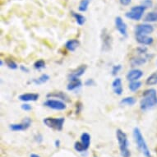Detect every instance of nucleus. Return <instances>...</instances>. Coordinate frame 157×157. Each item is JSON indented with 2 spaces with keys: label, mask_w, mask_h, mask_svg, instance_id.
<instances>
[{
  "label": "nucleus",
  "mask_w": 157,
  "mask_h": 157,
  "mask_svg": "<svg viewBox=\"0 0 157 157\" xmlns=\"http://www.w3.org/2000/svg\"><path fill=\"white\" fill-rule=\"evenodd\" d=\"M157 105V91L155 89L146 90L142 94L140 108L142 111L149 110Z\"/></svg>",
  "instance_id": "obj_1"
},
{
  "label": "nucleus",
  "mask_w": 157,
  "mask_h": 157,
  "mask_svg": "<svg viewBox=\"0 0 157 157\" xmlns=\"http://www.w3.org/2000/svg\"><path fill=\"white\" fill-rule=\"evenodd\" d=\"M116 137L118 140L119 146V150L121 153L122 157H130L131 152L129 150V142L128 139V136L125 132L122 131L121 129L116 130Z\"/></svg>",
  "instance_id": "obj_2"
},
{
  "label": "nucleus",
  "mask_w": 157,
  "mask_h": 157,
  "mask_svg": "<svg viewBox=\"0 0 157 157\" xmlns=\"http://www.w3.org/2000/svg\"><path fill=\"white\" fill-rule=\"evenodd\" d=\"M133 137L138 149L140 150V151L142 152V154L144 155L145 157H151L149 147L145 141L144 136L142 134V132L138 128H135L133 129Z\"/></svg>",
  "instance_id": "obj_3"
},
{
  "label": "nucleus",
  "mask_w": 157,
  "mask_h": 157,
  "mask_svg": "<svg viewBox=\"0 0 157 157\" xmlns=\"http://www.w3.org/2000/svg\"><path fill=\"white\" fill-rule=\"evenodd\" d=\"M64 118H45L43 120L44 125L57 131H61L64 124Z\"/></svg>",
  "instance_id": "obj_4"
},
{
  "label": "nucleus",
  "mask_w": 157,
  "mask_h": 157,
  "mask_svg": "<svg viewBox=\"0 0 157 157\" xmlns=\"http://www.w3.org/2000/svg\"><path fill=\"white\" fill-rule=\"evenodd\" d=\"M146 9L147 8L142 5L135 6V7H132L129 12H127L125 17L128 19L133 20V21H139L142 19Z\"/></svg>",
  "instance_id": "obj_5"
},
{
  "label": "nucleus",
  "mask_w": 157,
  "mask_h": 157,
  "mask_svg": "<svg viewBox=\"0 0 157 157\" xmlns=\"http://www.w3.org/2000/svg\"><path fill=\"white\" fill-rule=\"evenodd\" d=\"M44 105L54 110H64L67 108L64 102L57 100H47L44 103Z\"/></svg>",
  "instance_id": "obj_6"
},
{
  "label": "nucleus",
  "mask_w": 157,
  "mask_h": 157,
  "mask_svg": "<svg viewBox=\"0 0 157 157\" xmlns=\"http://www.w3.org/2000/svg\"><path fill=\"white\" fill-rule=\"evenodd\" d=\"M151 58L149 54H138L137 56H134L130 59V63L132 67H136V66H141L145 64Z\"/></svg>",
  "instance_id": "obj_7"
},
{
  "label": "nucleus",
  "mask_w": 157,
  "mask_h": 157,
  "mask_svg": "<svg viewBox=\"0 0 157 157\" xmlns=\"http://www.w3.org/2000/svg\"><path fill=\"white\" fill-rule=\"evenodd\" d=\"M31 125V120L30 118H26L24 120L21 122V124H13L10 125V129L12 131L14 132H19V131H24L26 130L27 128H30Z\"/></svg>",
  "instance_id": "obj_8"
},
{
  "label": "nucleus",
  "mask_w": 157,
  "mask_h": 157,
  "mask_svg": "<svg viewBox=\"0 0 157 157\" xmlns=\"http://www.w3.org/2000/svg\"><path fill=\"white\" fill-rule=\"evenodd\" d=\"M101 38H102V49L104 51H108L111 48L112 37L106 31V30H103V32L101 34Z\"/></svg>",
  "instance_id": "obj_9"
},
{
  "label": "nucleus",
  "mask_w": 157,
  "mask_h": 157,
  "mask_svg": "<svg viewBox=\"0 0 157 157\" xmlns=\"http://www.w3.org/2000/svg\"><path fill=\"white\" fill-rule=\"evenodd\" d=\"M154 31V27L150 24H140L136 26V34L137 35H149Z\"/></svg>",
  "instance_id": "obj_10"
},
{
  "label": "nucleus",
  "mask_w": 157,
  "mask_h": 157,
  "mask_svg": "<svg viewBox=\"0 0 157 157\" xmlns=\"http://www.w3.org/2000/svg\"><path fill=\"white\" fill-rule=\"evenodd\" d=\"M115 26L116 29L119 31V33L122 36H127L128 32H127V25L126 23L123 21V19L120 17H117L115 18Z\"/></svg>",
  "instance_id": "obj_11"
},
{
  "label": "nucleus",
  "mask_w": 157,
  "mask_h": 157,
  "mask_svg": "<svg viewBox=\"0 0 157 157\" xmlns=\"http://www.w3.org/2000/svg\"><path fill=\"white\" fill-rule=\"evenodd\" d=\"M143 76V72L140 69H132L127 74V80L129 82L138 81Z\"/></svg>",
  "instance_id": "obj_12"
},
{
  "label": "nucleus",
  "mask_w": 157,
  "mask_h": 157,
  "mask_svg": "<svg viewBox=\"0 0 157 157\" xmlns=\"http://www.w3.org/2000/svg\"><path fill=\"white\" fill-rule=\"evenodd\" d=\"M135 37H136V41L142 45H151L154 41L153 38L150 37L147 35H137V34H136Z\"/></svg>",
  "instance_id": "obj_13"
},
{
  "label": "nucleus",
  "mask_w": 157,
  "mask_h": 157,
  "mask_svg": "<svg viewBox=\"0 0 157 157\" xmlns=\"http://www.w3.org/2000/svg\"><path fill=\"white\" fill-rule=\"evenodd\" d=\"M86 65H82L80 67L75 69L74 71H72L69 75H68V80H72L75 78H79L82 77L84 73H85L86 70Z\"/></svg>",
  "instance_id": "obj_14"
},
{
  "label": "nucleus",
  "mask_w": 157,
  "mask_h": 157,
  "mask_svg": "<svg viewBox=\"0 0 157 157\" xmlns=\"http://www.w3.org/2000/svg\"><path fill=\"white\" fill-rule=\"evenodd\" d=\"M112 87H113V92L115 93L116 95H121L123 94V91H124L121 78L118 77V78L114 79L113 83H112Z\"/></svg>",
  "instance_id": "obj_15"
},
{
  "label": "nucleus",
  "mask_w": 157,
  "mask_h": 157,
  "mask_svg": "<svg viewBox=\"0 0 157 157\" xmlns=\"http://www.w3.org/2000/svg\"><path fill=\"white\" fill-rule=\"evenodd\" d=\"M18 99L23 102H30V101H36L39 99V95L36 93H26L19 95Z\"/></svg>",
  "instance_id": "obj_16"
},
{
  "label": "nucleus",
  "mask_w": 157,
  "mask_h": 157,
  "mask_svg": "<svg viewBox=\"0 0 157 157\" xmlns=\"http://www.w3.org/2000/svg\"><path fill=\"white\" fill-rule=\"evenodd\" d=\"M82 85V81L79 78H75V79L69 81V83L67 86V89L68 90H77L78 88H80Z\"/></svg>",
  "instance_id": "obj_17"
},
{
  "label": "nucleus",
  "mask_w": 157,
  "mask_h": 157,
  "mask_svg": "<svg viewBox=\"0 0 157 157\" xmlns=\"http://www.w3.org/2000/svg\"><path fill=\"white\" fill-rule=\"evenodd\" d=\"M80 44V42L78 41L76 39H72V40H69L66 42L65 44V48L68 50V51H75L76 49L78 48Z\"/></svg>",
  "instance_id": "obj_18"
},
{
  "label": "nucleus",
  "mask_w": 157,
  "mask_h": 157,
  "mask_svg": "<svg viewBox=\"0 0 157 157\" xmlns=\"http://www.w3.org/2000/svg\"><path fill=\"white\" fill-rule=\"evenodd\" d=\"M81 142L82 143V145L85 147L86 151H87L90 145V134H88L87 132H83V133L82 134V136H81Z\"/></svg>",
  "instance_id": "obj_19"
},
{
  "label": "nucleus",
  "mask_w": 157,
  "mask_h": 157,
  "mask_svg": "<svg viewBox=\"0 0 157 157\" xmlns=\"http://www.w3.org/2000/svg\"><path fill=\"white\" fill-rule=\"evenodd\" d=\"M49 80V76L47 74H42L41 76L38 78H35L32 80V82L36 85L39 86L41 85V84H44V83L47 82Z\"/></svg>",
  "instance_id": "obj_20"
},
{
  "label": "nucleus",
  "mask_w": 157,
  "mask_h": 157,
  "mask_svg": "<svg viewBox=\"0 0 157 157\" xmlns=\"http://www.w3.org/2000/svg\"><path fill=\"white\" fill-rule=\"evenodd\" d=\"M136 101L135 98L132 97V96H128V97L122 99L121 101H120V105H122L132 106L136 104Z\"/></svg>",
  "instance_id": "obj_21"
},
{
  "label": "nucleus",
  "mask_w": 157,
  "mask_h": 157,
  "mask_svg": "<svg viewBox=\"0 0 157 157\" xmlns=\"http://www.w3.org/2000/svg\"><path fill=\"white\" fill-rule=\"evenodd\" d=\"M146 22H157V12L148 13L144 17Z\"/></svg>",
  "instance_id": "obj_22"
},
{
  "label": "nucleus",
  "mask_w": 157,
  "mask_h": 157,
  "mask_svg": "<svg viewBox=\"0 0 157 157\" xmlns=\"http://www.w3.org/2000/svg\"><path fill=\"white\" fill-rule=\"evenodd\" d=\"M146 84L147 86H154L157 84V72H153L146 80Z\"/></svg>",
  "instance_id": "obj_23"
},
{
  "label": "nucleus",
  "mask_w": 157,
  "mask_h": 157,
  "mask_svg": "<svg viewBox=\"0 0 157 157\" xmlns=\"http://www.w3.org/2000/svg\"><path fill=\"white\" fill-rule=\"evenodd\" d=\"M72 15L76 19V21L79 26H82L83 24L85 23L86 18L84 16H82V14H79V13H75V12H72Z\"/></svg>",
  "instance_id": "obj_24"
},
{
  "label": "nucleus",
  "mask_w": 157,
  "mask_h": 157,
  "mask_svg": "<svg viewBox=\"0 0 157 157\" xmlns=\"http://www.w3.org/2000/svg\"><path fill=\"white\" fill-rule=\"evenodd\" d=\"M142 87V82H139V81H133V82H130L128 85L129 90L134 92V91H136L138 90L140 88Z\"/></svg>",
  "instance_id": "obj_25"
},
{
  "label": "nucleus",
  "mask_w": 157,
  "mask_h": 157,
  "mask_svg": "<svg viewBox=\"0 0 157 157\" xmlns=\"http://www.w3.org/2000/svg\"><path fill=\"white\" fill-rule=\"evenodd\" d=\"M47 97H56L59 99H61L63 101H68V97L67 95H65L64 93L63 92H54V93H49L47 95Z\"/></svg>",
  "instance_id": "obj_26"
},
{
  "label": "nucleus",
  "mask_w": 157,
  "mask_h": 157,
  "mask_svg": "<svg viewBox=\"0 0 157 157\" xmlns=\"http://www.w3.org/2000/svg\"><path fill=\"white\" fill-rule=\"evenodd\" d=\"M90 2V0H82L80 2V4H79V7H78V10L80 12H86L87 10Z\"/></svg>",
  "instance_id": "obj_27"
},
{
  "label": "nucleus",
  "mask_w": 157,
  "mask_h": 157,
  "mask_svg": "<svg viewBox=\"0 0 157 157\" xmlns=\"http://www.w3.org/2000/svg\"><path fill=\"white\" fill-rule=\"evenodd\" d=\"M45 67V63H44V60L40 59L37 60L35 63H34V67H35V69L36 70H41L43 68H44Z\"/></svg>",
  "instance_id": "obj_28"
},
{
  "label": "nucleus",
  "mask_w": 157,
  "mask_h": 157,
  "mask_svg": "<svg viewBox=\"0 0 157 157\" xmlns=\"http://www.w3.org/2000/svg\"><path fill=\"white\" fill-rule=\"evenodd\" d=\"M74 149L77 151V152H83L86 151V149L85 148V147L83 146L82 143L81 142H76L74 144Z\"/></svg>",
  "instance_id": "obj_29"
},
{
  "label": "nucleus",
  "mask_w": 157,
  "mask_h": 157,
  "mask_svg": "<svg viewBox=\"0 0 157 157\" xmlns=\"http://www.w3.org/2000/svg\"><path fill=\"white\" fill-rule=\"evenodd\" d=\"M5 63H6V64H7V66H8L10 69L15 70L18 67L17 64L16 63V62H14V61L12 59H7Z\"/></svg>",
  "instance_id": "obj_30"
},
{
  "label": "nucleus",
  "mask_w": 157,
  "mask_h": 157,
  "mask_svg": "<svg viewBox=\"0 0 157 157\" xmlns=\"http://www.w3.org/2000/svg\"><path fill=\"white\" fill-rule=\"evenodd\" d=\"M122 69V65L119 64V65H113V67H112V75L113 76H115L119 72V71Z\"/></svg>",
  "instance_id": "obj_31"
},
{
  "label": "nucleus",
  "mask_w": 157,
  "mask_h": 157,
  "mask_svg": "<svg viewBox=\"0 0 157 157\" xmlns=\"http://www.w3.org/2000/svg\"><path fill=\"white\" fill-rule=\"evenodd\" d=\"M141 5H142L146 8H151L153 6V2H152V0H143L141 3Z\"/></svg>",
  "instance_id": "obj_32"
},
{
  "label": "nucleus",
  "mask_w": 157,
  "mask_h": 157,
  "mask_svg": "<svg viewBox=\"0 0 157 157\" xmlns=\"http://www.w3.org/2000/svg\"><path fill=\"white\" fill-rule=\"evenodd\" d=\"M21 109L25 111H30L32 109V107H31L30 105H28V104H23V105H21Z\"/></svg>",
  "instance_id": "obj_33"
},
{
  "label": "nucleus",
  "mask_w": 157,
  "mask_h": 157,
  "mask_svg": "<svg viewBox=\"0 0 157 157\" xmlns=\"http://www.w3.org/2000/svg\"><path fill=\"white\" fill-rule=\"evenodd\" d=\"M85 85L86 86H94L95 85V81L93 79H87V80L85 82Z\"/></svg>",
  "instance_id": "obj_34"
},
{
  "label": "nucleus",
  "mask_w": 157,
  "mask_h": 157,
  "mask_svg": "<svg viewBox=\"0 0 157 157\" xmlns=\"http://www.w3.org/2000/svg\"><path fill=\"white\" fill-rule=\"evenodd\" d=\"M35 140H36L38 143H40V142L43 141V136H42L40 134H38V135H36V136H35Z\"/></svg>",
  "instance_id": "obj_35"
},
{
  "label": "nucleus",
  "mask_w": 157,
  "mask_h": 157,
  "mask_svg": "<svg viewBox=\"0 0 157 157\" xmlns=\"http://www.w3.org/2000/svg\"><path fill=\"white\" fill-rule=\"evenodd\" d=\"M119 2L121 3L122 5L124 6H128L131 3V0H119Z\"/></svg>",
  "instance_id": "obj_36"
},
{
  "label": "nucleus",
  "mask_w": 157,
  "mask_h": 157,
  "mask_svg": "<svg viewBox=\"0 0 157 157\" xmlns=\"http://www.w3.org/2000/svg\"><path fill=\"white\" fill-rule=\"evenodd\" d=\"M20 69L21 71H22L23 72H26V73H28L29 72V68L26 67V66H24V65H21L20 66Z\"/></svg>",
  "instance_id": "obj_37"
},
{
  "label": "nucleus",
  "mask_w": 157,
  "mask_h": 157,
  "mask_svg": "<svg viewBox=\"0 0 157 157\" xmlns=\"http://www.w3.org/2000/svg\"><path fill=\"white\" fill-rule=\"evenodd\" d=\"M54 144H55V147H59V146H60L59 140H56V141H55V142H54Z\"/></svg>",
  "instance_id": "obj_38"
},
{
  "label": "nucleus",
  "mask_w": 157,
  "mask_h": 157,
  "mask_svg": "<svg viewBox=\"0 0 157 157\" xmlns=\"http://www.w3.org/2000/svg\"><path fill=\"white\" fill-rule=\"evenodd\" d=\"M30 157H40V156L38 155L37 154H31V155H30Z\"/></svg>",
  "instance_id": "obj_39"
},
{
  "label": "nucleus",
  "mask_w": 157,
  "mask_h": 157,
  "mask_svg": "<svg viewBox=\"0 0 157 157\" xmlns=\"http://www.w3.org/2000/svg\"><path fill=\"white\" fill-rule=\"evenodd\" d=\"M0 65H1V66H3V60H0Z\"/></svg>",
  "instance_id": "obj_40"
},
{
  "label": "nucleus",
  "mask_w": 157,
  "mask_h": 157,
  "mask_svg": "<svg viewBox=\"0 0 157 157\" xmlns=\"http://www.w3.org/2000/svg\"><path fill=\"white\" fill-rule=\"evenodd\" d=\"M156 63H157V62H156Z\"/></svg>",
  "instance_id": "obj_41"
}]
</instances>
